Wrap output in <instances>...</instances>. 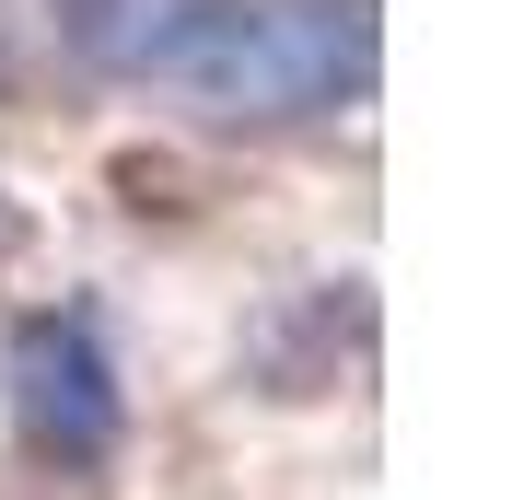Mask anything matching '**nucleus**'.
I'll use <instances>...</instances> for the list:
<instances>
[{
  "label": "nucleus",
  "instance_id": "nucleus-1",
  "mask_svg": "<svg viewBox=\"0 0 512 500\" xmlns=\"http://www.w3.org/2000/svg\"><path fill=\"white\" fill-rule=\"evenodd\" d=\"M140 70L210 117H326L373 82V12L361 0H187Z\"/></svg>",
  "mask_w": 512,
  "mask_h": 500
},
{
  "label": "nucleus",
  "instance_id": "nucleus-2",
  "mask_svg": "<svg viewBox=\"0 0 512 500\" xmlns=\"http://www.w3.org/2000/svg\"><path fill=\"white\" fill-rule=\"evenodd\" d=\"M12 431L47 466H105L128 431V373L94 303H35L12 326Z\"/></svg>",
  "mask_w": 512,
  "mask_h": 500
},
{
  "label": "nucleus",
  "instance_id": "nucleus-3",
  "mask_svg": "<svg viewBox=\"0 0 512 500\" xmlns=\"http://www.w3.org/2000/svg\"><path fill=\"white\" fill-rule=\"evenodd\" d=\"M12 245H24V221H12V198H0V256H12Z\"/></svg>",
  "mask_w": 512,
  "mask_h": 500
}]
</instances>
